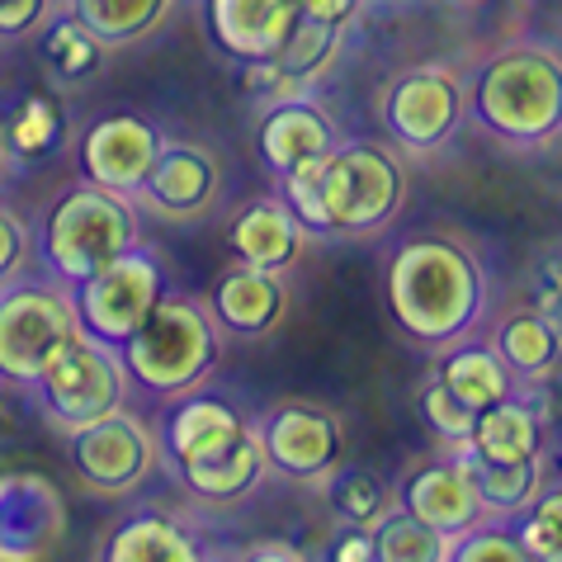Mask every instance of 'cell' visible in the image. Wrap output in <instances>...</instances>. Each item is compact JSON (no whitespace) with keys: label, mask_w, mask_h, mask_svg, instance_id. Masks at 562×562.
I'll return each mask as SVG.
<instances>
[{"label":"cell","mask_w":562,"mask_h":562,"mask_svg":"<svg viewBox=\"0 0 562 562\" xmlns=\"http://www.w3.org/2000/svg\"><path fill=\"white\" fill-rule=\"evenodd\" d=\"M492 279L473 246L454 237H412L387 260V307L416 346L449 350L487 317Z\"/></svg>","instance_id":"1"},{"label":"cell","mask_w":562,"mask_h":562,"mask_svg":"<svg viewBox=\"0 0 562 562\" xmlns=\"http://www.w3.org/2000/svg\"><path fill=\"white\" fill-rule=\"evenodd\" d=\"M468 114L506 147H543L562 133V53L506 43L468 81Z\"/></svg>","instance_id":"2"},{"label":"cell","mask_w":562,"mask_h":562,"mask_svg":"<svg viewBox=\"0 0 562 562\" xmlns=\"http://www.w3.org/2000/svg\"><path fill=\"white\" fill-rule=\"evenodd\" d=\"M137 237H143V223H137L133 199L86 180L53 199L48 217H43V260L57 279L81 284L86 274L133 251Z\"/></svg>","instance_id":"3"},{"label":"cell","mask_w":562,"mask_h":562,"mask_svg":"<svg viewBox=\"0 0 562 562\" xmlns=\"http://www.w3.org/2000/svg\"><path fill=\"white\" fill-rule=\"evenodd\" d=\"M217 317L213 307L194 299H166L147 312V322L123 340V364H128L133 383H143L147 393L180 397L209 379L217 364Z\"/></svg>","instance_id":"4"},{"label":"cell","mask_w":562,"mask_h":562,"mask_svg":"<svg viewBox=\"0 0 562 562\" xmlns=\"http://www.w3.org/2000/svg\"><path fill=\"white\" fill-rule=\"evenodd\" d=\"M76 336L81 312L67 279H10L0 289V383L34 387Z\"/></svg>","instance_id":"5"},{"label":"cell","mask_w":562,"mask_h":562,"mask_svg":"<svg viewBox=\"0 0 562 562\" xmlns=\"http://www.w3.org/2000/svg\"><path fill=\"white\" fill-rule=\"evenodd\" d=\"M407 204V161L383 143H340L326 156L331 237H373Z\"/></svg>","instance_id":"6"},{"label":"cell","mask_w":562,"mask_h":562,"mask_svg":"<svg viewBox=\"0 0 562 562\" xmlns=\"http://www.w3.org/2000/svg\"><path fill=\"white\" fill-rule=\"evenodd\" d=\"M128 383L133 373L123 364V350L81 331L34 383V397L43 416H48V426H57L61 435H76L95 416L123 407L128 402Z\"/></svg>","instance_id":"7"},{"label":"cell","mask_w":562,"mask_h":562,"mask_svg":"<svg viewBox=\"0 0 562 562\" xmlns=\"http://www.w3.org/2000/svg\"><path fill=\"white\" fill-rule=\"evenodd\" d=\"M379 119L387 137L412 151V156H430L454 143V133L468 119V86L459 71L449 67H412L397 81H387Z\"/></svg>","instance_id":"8"},{"label":"cell","mask_w":562,"mask_h":562,"mask_svg":"<svg viewBox=\"0 0 562 562\" xmlns=\"http://www.w3.org/2000/svg\"><path fill=\"white\" fill-rule=\"evenodd\" d=\"M161 289H166L161 260L147 246H133L119 260H109L104 270L71 284L76 312H81V331H90L95 340H109V346H123L147 322V312L161 303Z\"/></svg>","instance_id":"9"},{"label":"cell","mask_w":562,"mask_h":562,"mask_svg":"<svg viewBox=\"0 0 562 562\" xmlns=\"http://www.w3.org/2000/svg\"><path fill=\"white\" fill-rule=\"evenodd\" d=\"M67 440H71L76 473L95 492H109V496L143 487L147 473L156 468V435L147 430L143 416H133L123 407L95 416L90 426L67 435Z\"/></svg>","instance_id":"10"},{"label":"cell","mask_w":562,"mask_h":562,"mask_svg":"<svg viewBox=\"0 0 562 562\" xmlns=\"http://www.w3.org/2000/svg\"><path fill=\"white\" fill-rule=\"evenodd\" d=\"M260 440L274 473H284L293 482H326L340 463L346 430H340V420L326 407L284 402V407H274L260 420Z\"/></svg>","instance_id":"11"},{"label":"cell","mask_w":562,"mask_h":562,"mask_svg":"<svg viewBox=\"0 0 562 562\" xmlns=\"http://www.w3.org/2000/svg\"><path fill=\"white\" fill-rule=\"evenodd\" d=\"M161 147H166V137L156 123L137 119V114H109L100 123H90L86 137H81L86 180L137 199L147 176H151V166H156V156H161Z\"/></svg>","instance_id":"12"},{"label":"cell","mask_w":562,"mask_h":562,"mask_svg":"<svg viewBox=\"0 0 562 562\" xmlns=\"http://www.w3.org/2000/svg\"><path fill=\"white\" fill-rule=\"evenodd\" d=\"M217 190H223V166L204 143H166L133 204H143L156 217L190 223L217 204Z\"/></svg>","instance_id":"13"},{"label":"cell","mask_w":562,"mask_h":562,"mask_svg":"<svg viewBox=\"0 0 562 562\" xmlns=\"http://www.w3.org/2000/svg\"><path fill=\"white\" fill-rule=\"evenodd\" d=\"M246 430H251V420L232 407V402L204 397V393H180V402L161 420V449L184 473V468H194V463L227 454Z\"/></svg>","instance_id":"14"},{"label":"cell","mask_w":562,"mask_h":562,"mask_svg":"<svg viewBox=\"0 0 562 562\" xmlns=\"http://www.w3.org/2000/svg\"><path fill=\"white\" fill-rule=\"evenodd\" d=\"M397 502L407 506L416 520H426L430 529H440L445 539H459L463 529H473L477 520H487V506H482V496H477V482L459 463V454L416 468V473L402 482Z\"/></svg>","instance_id":"15"},{"label":"cell","mask_w":562,"mask_h":562,"mask_svg":"<svg viewBox=\"0 0 562 562\" xmlns=\"http://www.w3.org/2000/svg\"><path fill=\"white\" fill-rule=\"evenodd\" d=\"M299 20H303L299 0H209L213 43L237 61L274 57Z\"/></svg>","instance_id":"16"},{"label":"cell","mask_w":562,"mask_h":562,"mask_svg":"<svg viewBox=\"0 0 562 562\" xmlns=\"http://www.w3.org/2000/svg\"><path fill=\"white\" fill-rule=\"evenodd\" d=\"M340 147V133H336V119L326 114L322 104H312L307 95L299 100H279V104H265V119H260V156L274 176L284 170L312 161V156H326Z\"/></svg>","instance_id":"17"},{"label":"cell","mask_w":562,"mask_h":562,"mask_svg":"<svg viewBox=\"0 0 562 562\" xmlns=\"http://www.w3.org/2000/svg\"><path fill=\"white\" fill-rule=\"evenodd\" d=\"M284 307H289V289L279 270H260V265L246 260L232 265L213 289V317L232 336H270L284 322Z\"/></svg>","instance_id":"18"},{"label":"cell","mask_w":562,"mask_h":562,"mask_svg":"<svg viewBox=\"0 0 562 562\" xmlns=\"http://www.w3.org/2000/svg\"><path fill=\"white\" fill-rule=\"evenodd\" d=\"M227 241L237 260L260 265V270H279L284 274L293 260L303 256V246L312 241V232L299 223V213L284 204V194H265L256 204H246L227 227Z\"/></svg>","instance_id":"19"},{"label":"cell","mask_w":562,"mask_h":562,"mask_svg":"<svg viewBox=\"0 0 562 562\" xmlns=\"http://www.w3.org/2000/svg\"><path fill=\"white\" fill-rule=\"evenodd\" d=\"M449 454H459V463L473 473L482 506H487V515H496V520H520V515L539 502V492L549 487L543 454L539 459H482L473 445H454Z\"/></svg>","instance_id":"20"},{"label":"cell","mask_w":562,"mask_h":562,"mask_svg":"<svg viewBox=\"0 0 562 562\" xmlns=\"http://www.w3.org/2000/svg\"><path fill=\"white\" fill-rule=\"evenodd\" d=\"M270 473V454H265V440H260V426H251L241 435L227 454H217L209 463H194L184 468V487H190L199 502H241L260 487V477Z\"/></svg>","instance_id":"21"},{"label":"cell","mask_w":562,"mask_h":562,"mask_svg":"<svg viewBox=\"0 0 562 562\" xmlns=\"http://www.w3.org/2000/svg\"><path fill=\"white\" fill-rule=\"evenodd\" d=\"M492 346H496V355L506 359L515 383H539L562 364V331L535 307L510 312V317L496 326Z\"/></svg>","instance_id":"22"},{"label":"cell","mask_w":562,"mask_h":562,"mask_svg":"<svg viewBox=\"0 0 562 562\" xmlns=\"http://www.w3.org/2000/svg\"><path fill=\"white\" fill-rule=\"evenodd\" d=\"M435 373H440L449 383V393L463 397L473 412H487L492 402L515 393V373L506 369V359L496 355V346H482V340H454Z\"/></svg>","instance_id":"23"},{"label":"cell","mask_w":562,"mask_h":562,"mask_svg":"<svg viewBox=\"0 0 562 562\" xmlns=\"http://www.w3.org/2000/svg\"><path fill=\"white\" fill-rule=\"evenodd\" d=\"M482 459H539L543 454V416L529 407L520 393L492 402L487 412H477L473 440Z\"/></svg>","instance_id":"24"},{"label":"cell","mask_w":562,"mask_h":562,"mask_svg":"<svg viewBox=\"0 0 562 562\" xmlns=\"http://www.w3.org/2000/svg\"><path fill=\"white\" fill-rule=\"evenodd\" d=\"M176 5L180 0H67V14H76L109 48H128L151 29H161Z\"/></svg>","instance_id":"25"},{"label":"cell","mask_w":562,"mask_h":562,"mask_svg":"<svg viewBox=\"0 0 562 562\" xmlns=\"http://www.w3.org/2000/svg\"><path fill=\"white\" fill-rule=\"evenodd\" d=\"M104 558L109 562H194L199 543L176 520H166V515H133L128 525L114 529Z\"/></svg>","instance_id":"26"},{"label":"cell","mask_w":562,"mask_h":562,"mask_svg":"<svg viewBox=\"0 0 562 562\" xmlns=\"http://www.w3.org/2000/svg\"><path fill=\"white\" fill-rule=\"evenodd\" d=\"M373 543H379V562H449V543L440 529H430L426 520H416L407 506H393L373 525Z\"/></svg>","instance_id":"27"},{"label":"cell","mask_w":562,"mask_h":562,"mask_svg":"<svg viewBox=\"0 0 562 562\" xmlns=\"http://www.w3.org/2000/svg\"><path fill=\"white\" fill-rule=\"evenodd\" d=\"M326 496H331V510L355 529H373L393 510L387 482L379 473H369V468H336V473L326 477Z\"/></svg>","instance_id":"28"},{"label":"cell","mask_w":562,"mask_h":562,"mask_svg":"<svg viewBox=\"0 0 562 562\" xmlns=\"http://www.w3.org/2000/svg\"><path fill=\"white\" fill-rule=\"evenodd\" d=\"M340 34H346V29L322 24V20H307V14H303V20L293 24L289 43L274 53V61H279V67H284L289 76H299V81L312 90L326 71H331V61L340 57Z\"/></svg>","instance_id":"29"},{"label":"cell","mask_w":562,"mask_h":562,"mask_svg":"<svg viewBox=\"0 0 562 562\" xmlns=\"http://www.w3.org/2000/svg\"><path fill=\"white\" fill-rule=\"evenodd\" d=\"M326 156H312V161L279 176V194H284V204L299 213V223L312 237H331V213H326Z\"/></svg>","instance_id":"30"},{"label":"cell","mask_w":562,"mask_h":562,"mask_svg":"<svg viewBox=\"0 0 562 562\" xmlns=\"http://www.w3.org/2000/svg\"><path fill=\"white\" fill-rule=\"evenodd\" d=\"M43 48H48V61L61 81H81V76L100 71L109 43H100L76 14H61V20L48 29V43H43Z\"/></svg>","instance_id":"31"},{"label":"cell","mask_w":562,"mask_h":562,"mask_svg":"<svg viewBox=\"0 0 562 562\" xmlns=\"http://www.w3.org/2000/svg\"><path fill=\"white\" fill-rule=\"evenodd\" d=\"M449 562H529L525 543H520V529L515 520H477L473 529H463V535L449 543Z\"/></svg>","instance_id":"32"},{"label":"cell","mask_w":562,"mask_h":562,"mask_svg":"<svg viewBox=\"0 0 562 562\" xmlns=\"http://www.w3.org/2000/svg\"><path fill=\"white\" fill-rule=\"evenodd\" d=\"M515 529H520L529 562H562V482L543 487L539 502L515 520Z\"/></svg>","instance_id":"33"},{"label":"cell","mask_w":562,"mask_h":562,"mask_svg":"<svg viewBox=\"0 0 562 562\" xmlns=\"http://www.w3.org/2000/svg\"><path fill=\"white\" fill-rule=\"evenodd\" d=\"M5 137L14 156H43L61 137V114L48 95H29L14 119H5Z\"/></svg>","instance_id":"34"},{"label":"cell","mask_w":562,"mask_h":562,"mask_svg":"<svg viewBox=\"0 0 562 562\" xmlns=\"http://www.w3.org/2000/svg\"><path fill=\"white\" fill-rule=\"evenodd\" d=\"M420 416H426V426L440 435V440L454 449V445H468L473 440V426H477V412L468 407L463 397L449 393V383L435 373V379L420 387Z\"/></svg>","instance_id":"35"},{"label":"cell","mask_w":562,"mask_h":562,"mask_svg":"<svg viewBox=\"0 0 562 562\" xmlns=\"http://www.w3.org/2000/svg\"><path fill=\"white\" fill-rule=\"evenodd\" d=\"M29 260H34V237H29L24 217L0 204V289L24 274Z\"/></svg>","instance_id":"36"},{"label":"cell","mask_w":562,"mask_h":562,"mask_svg":"<svg viewBox=\"0 0 562 562\" xmlns=\"http://www.w3.org/2000/svg\"><path fill=\"white\" fill-rule=\"evenodd\" d=\"M246 67V90H251L256 100H265V104H279V100H299V95H307V86L299 81V76H289L284 67H279L274 57H265V61H241Z\"/></svg>","instance_id":"37"},{"label":"cell","mask_w":562,"mask_h":562,"mask_svg":"<svg viewBox=\"0 0 562 562\" xmlns=\"http://www.w3.org/2000/svg\"><path fill=\"white\" fill-rule=\"evenodd\" d=\"M535 312H543L558 331H562V251L553 256H543L539 260V270H535Z\"/></svg>","instance_id":"38"},{"label":"cell","mask_w":562,"mask_h":562,"mask_svg":"<svg viewBox=\"0 0 562 562\" xmlns=\"http://www.w3.org/2000/svg\"><path fill=\"white\" fill-rule=\"evenodd\" d=\"M53 14V0H0V38H20Z\"/></svg>","instance_id":"39"},{"label":"cell","mask_w":562,"mask_h":562,"mask_svg":"<svg viewBox=\"0 0 562 562\" xmlns=\"http://www.w3.org/2000/svg\"><path fill=\"white\" fill-rule=\"evenodd\" d=\"M331 558H336V562H379V543H373V529L346 525V535L336 539Z\"/></svg>","instance_id":"40"},{"label":"cell","mask_w":562,"mask_h":562,"mask_svg":"<svg viewBox=\"0 0 562 562\" xmlns=\"http://www.w3.org/2000/svg\"><path fill=\"white\" fill-rule=\"evenodd\" d=\"M359 5H364V0H299V10L307 20H322V24H336V29H346L359 14Z\"/></svg>","instance_id":"41"},{"label":"cell","mask_w":562,"mask_h":562,"mask_svg":"<svg viewBox=\"0 0 562 562\" xmlns=\"http://www.w3.org/2000/svg\"><path fill=\"white\" fill-rule=\"evenodd\" d=\"M246 558H289V562H299L303 549H293L289 539H256L251 549H246Z\"/></svg>","instance_id":"42"},{"label":"cell","mask_w":562,"mask_h":562,"mask_svg":"<svg viewBox=\"0 0 562 562\" xmlns=\"http://www.w3.org/2000/svg\"><path fill=\"white\" fill-rule=\"evenodd\" d=\"M10 166H14V151H10V137H5V123H0V180L10 176Z\"/></svg>","instance_id":"43"}]
</instances>
